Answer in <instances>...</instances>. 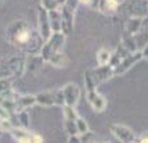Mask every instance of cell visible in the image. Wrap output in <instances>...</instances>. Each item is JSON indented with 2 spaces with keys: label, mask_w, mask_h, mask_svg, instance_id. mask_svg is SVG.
Returning <instances> with one entry per match:
<instances>
[{
  "label": "cell",
  "mask_w": 148,
  "mask_h": 143,
  "mask_svg": "<svg viewBox=\"0 0 148 143\" xmlns=\"http://www.w3.org/2000/svg\"><path fill=\"white\" fill-rule=\"evenodd\" d=\"M141 52V55H143V59H145V60H148V44L143 48V49L140 50Z\"/></svg>",
  "instance_id": "34"
},
{
  "label": "cell",
  "mask_w": 148,
  "mask_h": 143,
  "mask_svg": "<svg viewBox=\"0 0 148 143\" xmlns=\"http://www.w3.org/2000/svg\"><path fill=\"white\" fill-rule=\"evenodd\" d=\"M136 143H148V132H144L140 137H137Z\"/></svg>",
  "instance_id": "32"
},
{
  "label": "cell",
  "mask_w": 148,
  "mask_h": 143,
  "mask_svg": "<svg viewBox=\"0 0 148 143\" xmlns=\"http://www.w3.org/2000/svg\"><path fill=\"white\" fill-rule=\"evenodd\" d=\"M90 72H91V76H92V79H94L95 84H97V87H98L101 83L108 82L109 79H112V77L115 76V70L109 66V65L98 66L97 69H92V70H90Z\"/></svg>",
  "instance_id": "7"
},
{
  "label": "cell",
  "mask_w": 148,
  "mask_h": 143,
  "mask_svg": "<svg viewBox=\"0 0 148 143\" xmlns=\"http://www.w3.org/2000/svg\"><path fill=\"white\" fill-rule=\"evenodd\" d=\"M56 1H58L59 7H63V6L66 4V0H56Z\"/></svg>",
  "instance_id": "36"
},
{
  "label": "cell",
  "mask_w": 148,
  "mask_h": 143,
  "mask_svg": "<svg viewBox=\"0 0 148 143\" xmlns=\"http://www.w3.org/2000/svg\"><path fill=\"white\" fill-rule=\"evenodd\" d=\"M36 104V97L32 94H20L18 101H17V107H16V114L21 112V111H27L28 108H31L32 105Z\"/></svg>",
  "instance_id": "12"
},
{
  "label": "cell",
  "mask_w": 148,
  "mask_h": 143,
  "mask_svg": "<svg viewBox=\"0 0 148 143\" xmlns=\"http://www.w3.org/2000/svg\"><path fill=\"white\" fill-rule=\"evenodd\" d=\"M43 62L45 60L41 55H31L28 59H25V72H36L38 69H41Z\"/></svg>",
  "instance_id": "15"
},
{
  "label": "cell",
  "mask_w": 148,
  "mask_h": 143,
  "mask_svg": "<svg viewBox=\"0 0 148 143\" xmlns=\"http://www.w3.org/2000/svg\"><path fill=\"white\" fill-rule=\"evenodd\" d=\"M141 27H143V18L141 17H130L124 24V31L127 35L134 37L141 30Z\"/></svg>",
  "instance_id": "13"
},
{
  "label": "cell",
  "mask_w": 148,
  "mask_h": 143,
  "mask_svg": "<svg viewBox=\"0 0 148 143\" xmlns=\"http://www.w3.org/2000/svg\"><path fill=\"white\" fill-rule=\"evenodd\" d=\"M31 37H32V31L28 27V24L23 20H17V21L8 25L7 38L11 44H16V45H20V46L25 48L27 44L31 39Z\"/></svg>",
  "instance_id": "1"
},
{
  "label": "cell",
  "mask_w": 148,
  "mask_h": 143,
  "mask_svg": "<svg viewBox=\"0 0 148 143\" xmlns=\"http://www.w3.org/2000/svg\"><path fill=\"white\" fill-rule=\"evenodd\" d=\"M84 86H85V91H94V90H97V84L94 82L90 70H87L84 73Z\"/></svg>",
  "instance_id": "22"
},
{
  "label": "cell",
  "mask_w": 148,
  "mask_h": 143,
  "mask_svg": "<svg viewBox=\"0 0 148 143\" xmlns=\"http://www.w3.org/2000/svg\"><path fill=\"white\" fill-rule=\"evenodd\" d=\"M10 133H11V136L16 139L17 142L21 140V139H24V137H28L31 135L28 132V129H24V128H13V131Z\"/></svg>",
  "instance_id": "23"
},
{
  "label": "cell",
  "mask_w": 148,
  "mask_h": 143,
  "mask_svg": "<svg viewBox=\"0 0 148 143\" xmlns=\"http://www.w3.org/2000/svg\"><path fill=\"white\" fill-rule=\"evenodd\" d=\"M64 42H66V35L63 32H53L50 35V38L43 44L39 55L42 56V59L45 62H48L55 53L62 52L63 46H64Z\"/></svg>",
  "instance_id": "2"
},
{
  "label": "cell",
  "mask_w": 148,
  "mask_h": 143,
  "mask_svg": "<svg viewBox=\"0 0 148 143\" xmlns=\"http://www.w3.org/2000/svg\"><path fill=\"white\" fill-rule=\"evenodd\" d=\"M53 100H55V105H59V107H62V108L66 105V102H64V95H63L62 88L53 91Z\"/></svg>",
  "instance_id": "27"
},
{
  "label": "cell",
  "mask_w": 148,
  "mask_h": 143,
  "mask_svg": "<svg viewBox=\"0 0 148 143\" xmlns=\"http://www.w3.org/2000/svg\"><path fill=\"white\" fill-rule=\"evenodd\" d=\"M141 59H143V55H141L140 50H137V52H134V53H129L127 56H124L122 59V62L119 63V66L115 69V76H120L126 73L127 70H130L137 62H140Z\"/></svg>",
  "instance_id": "5"
},
{
  "label": "cell",
  "mask_w": 148,
  "mask_h": 143,
  "mask_svg": "<svg viewBox=\"0 0 148 143\" xmlns=\"http://www.w3.org/2000/svg\"><path fill=\"white\" fill-rule=\"evenodd\" d=\"M122 48H123L126 52H129V53H134V52H137V44L134 41V37L132 35H126L123 39H122V45H120Z\"/></svg>",
  "instance_id": "18"
},
{
  "label": "cell",
  "mask_w": 148,
  "mask_h": 143,
  "mask_svg": "<svg viewBox=\"0 0 148 143\" xmlns=\"http://www.w3.org/2000/svg\"><path fill=\"white\" fill-rule=\"evenodd\" d=\"M36 97V104H39L42 107H52L55 105L53 100V91H42L35 95Z\"/></svg>",
  "instance_id": "16"
},
{
  "label": "cell",
  "mask_w": 148,
  "mask_h": 143,
  "mask_svg": "<svg viewBox=\"0 0 148 143\" xmlns=\"http://www.w3.org/2000/svg\"><path fill=\"white\" fill-rule=\"evenodd\" d=\"M110 133L115 136L120 143H136L137 136L134 135L129 126L122 125V124H115L110 126Z\"/></svg>",
  "instance_id": "3"
},
{
  "label": "cell",
  "mask_w": 148,
  "mask_h": 143,
  "mask_svg": "<svg viewBox=\"0 0 148 143\" xmlns=\"http://www.w3.org/2000/svg\"><path fill=\"white\" fill-rule=\"evenodd\" d=\"M60 10V14H62V32L69 34L71 30H73V11H70L66 6L59 8Z\"/></svg>",
  "instance_id": "11"
},
{
  "label": "cell",
  "mask_w": 148,
  "mask_h": 143,
  "mask_svg": "<svg viewBox=\"0 0 148 143\" xmlns=\"http://www.w3.org/2000/svg\"><path fill=\"white\" fill-rule=\"evenodd\" d=\"M48 16H49V23H50V28L53 32H62V14H60V10H52L48 11Z\"/></svg>",
  "instance_id": "14"
},
{
  "label": "cell",
  "mask_w": 148,
  "mask_h": 143,
  "mask_svg": "<svg viewBox=\"0 0 148 143\" xmlns=\"http://www.w3.org/2000/svg\"><path fill=\"white\" fill-rule=\"evenodd\" d=\"M67 143H81V139H80V136H69Z\"/></svg>",
  "instance_id": "33"
},
{
  "label": "cell",
  "mask_w": 148,
  "mask_h": 143,
  "mask_svg": "<svg viewBox=\"0 0 148 143\" xmlns=\"http://www.w3.org/2000/svg\"><path fill=\"white\" fill-rule=\"evenodd\" d=\"M4 79H11V73L8 70L7 60H0V80Z\"/></svg>",
  "instance_id": "25"
},
{
  "label": "cell",
  "mask_w": 148,
  "mask_h": 143,
  "mask_svg": "<svg viewBox=\"0 0 148 143\" xmlns=\"http://www.w3.org/2000/svg\"><path fill=\"white\" fill-rule=\"evenodd\" d=\"M13 128L14 125L11 119H0V132H11Z\"/></svg>",
  "instance_id": "28"
},
{
  "label": "cell",
  "mask_w": 148,
  "mask_h": 143,
  "mask_svg": "<svg viewBox=\"0 0 148 143\" xmlns=\"http://www.w3.org/2000/svg\"><path fill=\"white\" fill-rule=\"evenodd\" d=\"M78 4H80V0H66V4H64V6H66L70 11H73L74 13Z\"/></svg>",
  "instance_id": "30"
},
{
  "label": "cell",
  "mask_w": 148,
  "mask_h": 143,
  "mask_svg": "<svg viewBox=\"0 0 148 143\" xmlns=\"http://www.w3.org/2000/svg\"><path fill=\"white\" fill-rule=\"evenodd\" d=\"M38 34L41 35V38L45 42L48 41L50 38V35L53 34L52 28H50L48 10H45L42 6L38 8Z\"/></svg>",
  "instance_id": "4"
},
{
  "label": "cell",
  "mask_w": 148,
  "mask_h": 143,
  "mask_svg": "<svg viewBox=\"0 0 148 143\" xmlns=\"http://www.w3.org/2000/svg\"><path fill=\"white\" fill-rule=\"evenodd\" d=\"M31 142L32 143H43V137L38 133H31Z\"/></svg>",
  "instance_id": "31"
},
{
  "label": "cell",
  "mask_w": 148,
  "mask_h": 143,
  "mask_svg": "<svg viewBox=\"0 0 148 143\" xmlns=\"http://www.w3.org/2000/svg\"><path fill=\"white\" fill-rule=\"evenodd\" d=\"M87 100L95 112H103L106 109V98L102 94H99L97 90L87 91Z\"/></svg>",
  "instance_id": "8"
},
{
  "label": "cell",
  "mask_w": 148,
  "mask_h": 143,
  "mask_svg": "<svg viewBox=\"0 0 148 143\" xmlns=\"http://www.w3.org/2000/svg\"><path fill=\"white\" fill-rule=\"evenodd\" d=\"M110 56H112V52L109 49H102L98 50L97 53V62H98L99 66H105V65H109V60H110Z\"/></svg>",
  "instance_id": "20"
},
{
  "label": "cell",
  "mask_w": 148,
  "mask_h": 143,
  "mask_svg": "<svg viewBox=\"0 0 148 143\" xmlns=\"http://www.w3.org/2000/svg\"><path fill=\"white\" fill-rule=\"evenodd\" d=\"M64 131L69 136H78L77 128H75V121H66L64 119Z\"/></svg>",
  "instance_id": "26"
},
{
  "label": "cell",
  "mask_w": 148,
  "mask_h": 143,
  "mask_svg": "<svg viewBox=\"0 0 148 143\" xmlns=\"http://www.w3.org/2000/svg\"><path fill=\"white\" fill-rule=\"evenodd\" d=\"M52 66H55V67H64L67 65V58L64 56V53L63 52H59V53H55L52 58L48 60Z\"/></svg>",
  "instance_id": "19"
},
{
  "label": "cell",
  "mask_w": 148,
  "mask_h": 143,
  "mask_svg": "<svg viewBox=\"0 0 148 143\" xmlns=\"http://www.w3.org/2000/svg\"><path fill=\"white\" fill-rule=\"evenodd\" d=\"M18 143H32V142H31V135H29L28 137H24V139L18 140Z\"/></svg>",
  "instance_id": "35"
},
{
  "label": "cell",
  "mask_w": 148,
  "mask_h": 143,
  "mask_svg": "<svg viewBox=\"0 0 148 143\" xmlns=\"http://www.w3.org/2000/svg\"><path fill=\"white\" fill-rule=\"evenodd\" d=\"M75 128H77V133H78V136H82V135H85V133L90 132V128H88L87 121L81 117H78L75 119Z\"/></svg>",
  "instance_id": "21"
},
{
  "label": "cell",
  "mask_w": 148,
  "mask_h": 143,
  "mask_svg": "<svg viewBox=\"0 0 148 143\" xmlns=\"http://www.w3.org/2000/svg\"><path fill=\"white\" fill-rule=\"evenodd\" d=\"M7 66L10 73H11V77H20L25 72V59L14 56V58L7 60Z\"/></svg>",
  "instance_id": "10"
},
{
  "label": "cell",
  "mask_w": 148,
  "mask_h": 143,
  "mask_svg": "<svg viewBox=\"0 0 148 143\" xmlns=\"http://www.w3.org/2000/svg\"><path fill=\"white\" fill-rule=\"evenodd\" d=\"M95 1V8L99 10L102 14H106V16H112L115 14L119 8V1L117 0H92Z\"/></svg>",
  "instance_id": "9"
},
{
  "label": "cell",
  "mask_w": 148,
  "mask_h": 143,
  "mask_svg": "<svg viewBox=\"0 0 148 143\" xmlns=\"http://www.w3.org/2000/svg\"><path fill=\"white\" fill-rule=\"evenodd\" d=\"M17 118V122H16V128H24V129H28L29 128V114L27 111H21L18 114H14Z\"/></svg>",
  "instance_id": "17"
},
{
  "label": "cell",
  "mask_w": 148,
  "mask_h": 143,
  "mask_svg": "<svg viewBox=\"0 0 148 143\" xmlns=\"http://www.w3.org/2000/svg\"><path fill=\"white\" fill-rule=\"evenodd\" d=\"M62 91H63V95H64L66 105H69V107H75L78 100H80V94H81L80 87L75 83H67L66 86L62 88Z\"/></svg>",
  "instance_id": "6"
},
{
  "label": "cell",
  "mask_w": 148,
  "mask_h": 143,
  "mask_svg": "<svg viewBox=\"0 0 148 143\" xmlns=\"http://www.w3.org/2000/svg\"><path fill=\"white\" fill-rule=\"evenodd\" d=\"M42 7L45 8V10H48V11H52V10H58V8H60L56 0H42Z\"/></svg>",
  "instance_id": "29"
},
{
  "label": "cell",
  "mask_w": 148,
  "mask_h": 143,
  "mask_svg": "<svg viewBox=\"0 0 148 143\" xmlns=\"http://www.w3.org/2000/svg\"><path fill=\"white\" fill-rule=\"evenodd\" d=\"M63 115H64V119L66 121H75L78 118V114L75 112L74 107H69V105H64L63 107Z\"/></svg>",
  "instance_id": "24"
}]
</instances>
